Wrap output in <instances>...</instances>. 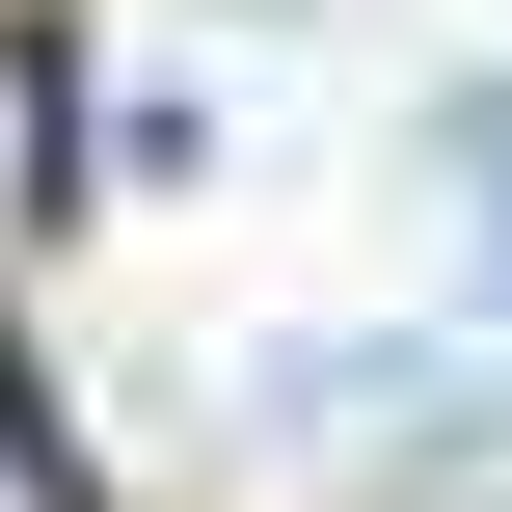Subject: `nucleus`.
Instances as JSON below:
<instances>
[{"label": "nucleus", "instance_id": "obj_4", "mask_svg": "<svg viewBox=\"0 0 512 512\" xmlns=\"http://www.w3.org/2000/svg\"><path fill=\"white\" fill-rule=\"evenodd\" d=\"M0 512H81V486H54V432H27V405H0Z\"/></svg>", "mask_w": 512, "mask_h": 512}, {"label": "nucleus", "instance_id": "obj_3", "mask_svg": "<svg viewBox=\"0 0 512 512\" xmlns=\"http://www.w3.org/2000/svg\"><path fill=\"white\" fill-rule=\"evenodd\" d=\"M27 216H54V81L0 54V243H27Z\"/></svg>", "mask_w": 512, "mask_h": 512}, {"label": "nucleus", "instance_id": "obj_2", "mask_svg": "<svg viewBox=\"0 0 512 512\" xmlns=\"http://www.w3.org/2000/svg\"><path fill=\"white\" fill-rule=\"evenodd\" d=\"M108 162H135V189H189V162H216V81H189V54H135V81H108Z\"/></svg>", "mask_w": 512, "mask_h": 512}, {"label": "nucleus", "instance_id": "obj_1", "mask_svg": "<svg viewBox=\"0 0 512 512\" xmlns=\"http://www.w3.org/2000/svg\"><path fill=\"white\" fill-rule=\"evenodd\" d=\"M405 189H432V243H459V324H432V351H486V378H512V54H486V81H432Z\"/></svg>", "mask_w": 512, "mask_h": 512}]
</instances>
